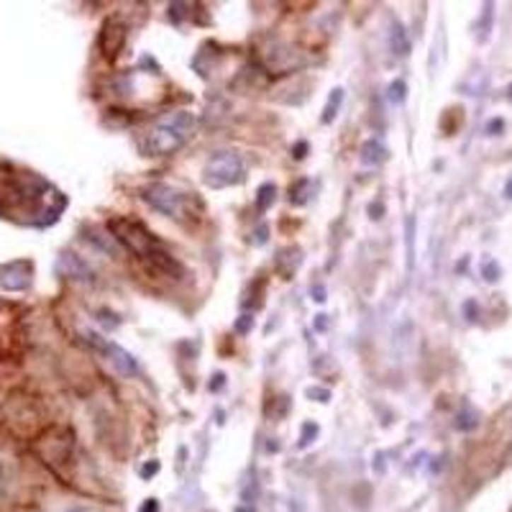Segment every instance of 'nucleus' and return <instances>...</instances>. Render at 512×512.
Masks as SVG:
<instances>
[{
	"mask_svg": "<svg viewBox=\"0 0 512 512\" xmlns=\"http://www.w3.org/2000/svg\"><path fill=\"white\" fill-rule=\"evenodd\" d=\"M510 90H512V88H510ZM510 95H512V93H510Z\"/></svg>",
	"mask_w": 512,
	"mask_h": 512,
	"instance_id": "72a5a7b5",
	"label": "nucleus"
},
{
	"mask_svg": "<svg viewBox=\"0 0 512 512\" xmlns=\"http://www.w3.org/2000/svg\"><path fill=\"white\" fill-rule=\"evenodd\" d=\"M69 512H88V510H82V507H77V510H69Z\"/></svg>",
	"mask_w": 512,
	"mask_h": 512,
	"instance_id": "473e14b6",
	"label": "nucleus"
},
{
	"mask_svg": "<svg viewBox=\"0 0 512 512\" xmlns=\"http://www.w3.org/2000/svg\"><path fill=\"white\" fill-rule=\"evenodd\" d=\"M369 213H371V216H374V213H382V202H377V205H371Z\"/></svg>",
	"mask_w": 512,
	"mask_h": 512,
	"instance_id": "c756f323",
	"label": "nucleus"
},
{
	"mask_svg": "<svg viewBox=\"0 0 512 512\" xmlns=\"http://www.w3.org/2000/svg\"><path fill=\"white\" fill-rule=\"evenodd\" d=\"M318 436V425L315 423H308V425H303V438H300V446H310V441Z\"/></svg>",
	"mask_w": 512,
	"mask_h": 512,
	"instance_id": "6ab92c4d",
	"label": "nucleus"
},
{
	"mask_svg": "<svg viewBox=\"0 0 512 512\" xmlns=\"http://www.w3.org/2000/svg\"><path fill=\"white\" fill-rule=\"evenodd\" d=\"M482 277H484L487 282H497L499 279V264L494 259H484L482 264Z\"/></svg>",
	"mask_w": 512,
	"mask_h": 512,
	"instance_id": "dca6fc26",
	"label": "nucleus"
},
{
	"mask_svg": "<svg viewBox=\"0 0 512 512\" xmlns=\"http://www.w3.org/2000/svg\"><path fill=\"white\" fill-rule=\"evenodd\" d=\"M313 295H315V303H325V287L315 284V287H313Z\"/></svg>",
	"mask_w": 512,
	"mask_h": 512,
	"instance_id": "4be33fe9",
	"label": "nucleus"
},
{
	"mask_svg": "<svg viewBox=\"0 0 512 512\" xmlns=\"http://www.w3.org/2000/svg\"><path fill=\"white\" fill-rule=\"evenodd\" d=\"M274 200H277V187H274V185L267 182V185H262V187L256 190V208L262 210V213H264V210H269Z\"/></svg>",
	"mask_w": 512,
	"mask_h": 512,
	"instance_id": "4468645a",
	"label": "nucleus"
},
{
	"mask_svg": "<svg viewBox=\"0 0 512 512\" xmlns=\"http://www.w3.org/2000/svg\"><path fill=\"white\" fill-rule=\"evenodd\" d=\"M243 175H246V167H243L241 156L233 154V151H218L202 169V182L213 190H221L238 185Z\"/></svg>",
	"mask_w": 512,
	"mask_h": 512,
	"instance_id": "20e7f679",
	"label": "nucleus"
},
{
	"mask_svg": "<svg viewBox=\"0 0 512 512\" xmlns=\"http://www.w3.org/2000/svg\"><path fill=\"white\" fill-rule=\"evenodd\" d=\"M141 197L154 210H159V213H164V216H169V218H175V221H185L187 216H192V213H190L192 195L172 187V185L151 182L141 190Z\"/></svg>",
	"mask_w": 512,
	"mask_h": 512,
	"instance_id": "f03ea898",
	"label": "nucleus"
},
{
	"mask_svg": "<svg viewBox=\"0 0 512 512\" xmlns=\"http://www.w3.org/2000/svg\"><path fill=\"white\" fill-rule=\"evenodd\" d=\"M341 103H344V90L336 88V90H333V95L328 98V103H325V108H323V123H330L333 118H336L338 108H341Z\"/></svg>",
	"mask_w": 512,
	"mask_h": 512,
	"instance_id": "2eb2a0df",
	"label": "nucleus"
},
{
	"mask_svg": "<svg viewBox=\"0 0 512 512\" xmlns=\"http://www.w3.org/2000/svg\"><path fill=\"white\" fill-rule=\"evenodd\" d=\"M223 387V374H216V382H213V390H221Z\"/></svg>",
	"mask_w": 512,
	"mask_h": 512,
	"instance_id": "bb28decb",
	"label": "nucleus"
},
{
	"mask_svg": "<svg viewBox=\"0 0 512 512\" xmlns=\"http://www.w3.org/2000/svg\"><path fill=\"white\" fill-rule=\"evenodd\" d=\"M123 41H126V23L118 18H108L103 23V31H100V49L103 54L113 59L118 52L123 49Z\"/></svg>",
	"mask_w": 512,
	"mask_h": 512,
	"instance_id": "423d86ee",
	"label": "nucleus"
},
{
	"mask_svg": "<svg viewBox=\"0 0 512 512\" xmlns=\"http://www.w3.org/2000/svg\"><path fill=\"white\" fill-rule=\"evenodd\" d=\"M487 128H489V134H497V131H502V121H492Z\"/></svg>",
	"mask_w": 512,
	"mask_h": 512,
	"instance_id": "a878e982",
	"label": "nucleus"
},
{
	"mask_svg": "<svg viewBox=\"0 0 512 512\" xmlns=\"http://www.w3.org/2000/svg\"><path fill=\"white\" fill-rule=\"evenodd\" d=\"M305 151H308V144H305V141H300V144H297V146H295V159H303V156H305Z\"/></svg>",
	"mask_w": 512,
	"mask_h": 512,
	"instance_id": "5701e85b",
	"label": "nucleus"
},
{
	"mask_svg": "<svg viewBox=\"0 0 512 512\" xmlns=\"http://www.w3.org/2000/svg\"><path fill=\"white\" fill-rule=\"evenodd\" d=\"M390 49L397 57H407L410 54V39H407V31L402 28L400 21H395L390 28Z\"/></svg>",
	"mask_w": 512,
	"mask_h": 512,
	"instance_id": "9d476101",
	"label": "nucleus"
},
{
	"mask_svg": "<svg viewBox=\"0 0 512 512\" xmlns=\"http://www.w3.org/2000/svg\"><path fill=\"white\" fill-rule=\"evenodd\" d=\"M57 272H59L62 277H69V279H90V277H93L88 264L82 262L77 254H72V251L59 254V259H57Z\"/></svg>",
	"mask_w": 512,
	"mask_h": 512,
	"instance_id": "6e6552de",
	"label": "nucleus"
},
{
	"mask_svg": "<svg viewBox=\"0 0 512 512\" xmlns=\"http://www.w3.org/2000/svg\"><path fill=\"white\" fill-rule=\"evenodd\" d=\"M103 354L108 356L110 366H113L118 374H123V377H136V374H139V364H136V359L131 356L126 349H121L118 344H108L105 349H103Z\"/></svg>",
	"mask_w": 512,
	"mask_h": 512,
	"instance_id": "0eeeda50",
	"label": "nucleus"
},
{
	"mask_svg": "<svg viewBox=\"0 0 512 512\" xmlns=\"http://www.w3.org/2000/svg\"><path fill=\"white\" fill-rule=\"evenodd\" d=\"M88 238H90V241H93L100 251H105V254H110V256H121V254H123V246L118 243V238H115L113 233H108V231L88 228Z\"/></svg>",
	"mask_w": 512,
	"mask_h": 512,
	"instance_id": "1a4fd4ad",
	"label": "nucleus"
},
{
	"mask_svg": "<svg viewBox=\"0 0 512 512\" xmlns=\"http://www.w3.org/2000/svg\"><path fill=\"white\" fill-rule=\"evenodd\" d=\"M233 328H236V333L246 336V333H251V328H254V318H251V315H241L236 320V325H233Z\"/></svg>",
	"mask_w": 512,
	"mask_h": 512,
	"instance_id": "a211bd4d",
	"label": "nucleus"
},
{
	"mask_svg": "<svg viewBox=\"0 0 512 512\" xmlns=\"http://www.w3.org/2000/svg\"><path fill=\"white\" fill-rule=\"evenodd\" d=\"M505 195L512 200V177H510V180H507V185H505Z\"/></svg>",
	"mask_w": 512,
	"mask_h": 512,
	"instance_id": "cd10ccee",
	"label": "nucleus"
},
{
	"mask_svg": "<svg viewBox=\"0 0 512 512\" xmlns=\"http://www.w3.org/2000/svg\"><path fill=\"white\" fill-rule=\"evenodd\" d=\"M405 243H407V272H412L415 267V218L405 221Z\"/></svg>",
	"mask_w": 512,
	"mask_h": 512,
	"instance_id": "f8f14e48",
	"label": "nucleus"
},
{
	"mask_svg": "<svg viewBox=\"0 0 512 512\" xmlns=\"http://www.w3.org/2000/svg\"><path fill=\"white\" fill-rule=\"evenodd\" d=\"M108 228H110V233L118 238V243H121L123 249L134 251V254L141 256V259H149L154 251L164 249L162 241H159L151 231L144 228L141 223H136V221H128V218H113Z\"/></svg>",
	"mask_w": 512,
	"mask_h": 512,
	"instance_id": "7ed1b4c3",
	"label": "nucleus"
},
{
	"mask_svg": "<svg viewBox=\"0 0 512 512\" xmlns=\"http://www.w3.org/2000/svg\"><path fill=\"white\" fill-rule=\"evenodd\" d=\"M318 328H325V315H318Z\"/></svg>",
	"mask_w": 512,
	"mask_h": 512,
	"instance_id": "7c9ffc66",
	"label": "nucleus"
},
{
	"mask_svg": "<svg viewBox=\"0 0 512 512\" xmlns=\"http://www.w3.org/2000/svg\"><path fill=\"white\" fill-rule=\"evenodd\" d=\"M405 93H407V85H405L402 80L392 82V85H390V100L402 103V100H405Z\"/></svg>",
	"mask_w": 512,
	"mask_h": 512,
	"instance_id": "f3484780",
	"label": "nucleus"
},
{
	"mask_svg": "<svg viewBox=\"0 0 512 512\" xmlns=\"http://www.w3.org/2000/svg\"><path fill=\"white\" fill-rule=\"evenodd\" d=\"M267 241V226H262V228L256 231V243H264Z\"/></svg>",
	"mask_w": 512,
	"mask_h": 512,
	"instance_id": "393cba45",
	"label": "nucleus"
},
{
	"mask_svg": "<svg viewBox=\"0 0 512 512\" xmlns=\"http://www.w3.org/2000/svg\"><path fill=\"white\" fill-rule=\"evenodd\" d=\"M308 397H315L318 402H328L330 392L328 390H320V387H310V390H308Z\"/></svg>",
	"mask_w": 512,
	"mask_h": 512,
	"instance_id": "aec40b11",
	"label": "nucleus"
},
{
	"mask_svg": "<svg viewBox=\"0 0 512 512\" xmlns=\"http://www.w3.org/2000/svg\"><path fill=\"white\" fill-rule=\"evenodd\" d=\"M156 472H159V464H156V461H151V464H144V466H141V477H154Z\"/></svg>",
	"mask_w": 512,
	"mask_h": 512,
	"instance_id": "412c9836",
	"label": "nucleus"
},
{
	"mask_svg": "<svg viewBox=\"0 0 512 512\" xmlns=\"http://www.w3.org/2000/svg\"><path fill=\"white\" fill-rule=\"evenodd\" d=\"M466 313H469V320H474V303H466Z\"/></svg>",
	"mask_w": 512,
	"mask_h": 512,
	"instance_id": "c85d7f7f",
	"label": "nucleus"
},
{
	"mask_svg": "<svg viewBox=\"0 0 512 512\" xmlns=\"http://www.w3.org/2000/svg\"><path fill=\"white\" fill-rule=\"evenodd\" d=\"M31 284V267L26 262H11L0 267V287L8 292L26 290Z\"/></svg>",
	"mask_w": 512,
	"mask_h": 512,
	"instance_id": "39448f33",
	"label": "nucleus"
},
{
	"mask_svg": "<svg viewBox=\"0 0 512 512\" xmlns=\"http://www.w3.org/2000/svg\"><path fill=\"white\" fill-rule=\"evenodd\" d=\"M159 510V505H156V499H149L146 505L141 507V512H156Z\"/></svg>",
	"mask_w": 512,
	"mask_h": 512,
	"instance_id": "b1692460",
	"label": "nucleus"
},
{
	"mask_svg": "<svg viewBox=\"0 0 512 512\" xmlns=\"http://www.w3.org/2000/svg\"><path fill=\"white\" fill-rule=\"evenodd\" d=\"M387 159V149L377 141V139H369V141L361 146V162L364 164H382Z\"/></svg>",
	"mask_w": 512,
	"mask_h": 512,
	"instance_id": "9b49d317",
	"label": "nucleus"
},
{
	"mask_svg": "<svg viewBox=\"0 0 512 512\" xmlns=\"http://www.w3.org/2000/svg\"><path fill=\"white\" fill-rule=\"evenodd\" d=\"M310 187H313L310 180H297V182L290 187L292 205H305V202H308V195H310Z\"/></svg>",
	"mask_w": 512,
	"mask_h": 512,
	"instance_id": "ddd939ff",
	"label": "nucleus"
},
{
	"mask_svg": "<svg viewBox=\"0 0 512 512\" xmlns=\"http://www.w3.org/2000/svg\"><path fill=\"white\" fill-rule=\"evenodd\" d=\"M195 126L197 115L190 110H175V113L164 115L144 136V151L151 156L172 154L190 141V136L195 134Z\"/></svg>",
	"mask_w": 512,
	"mask_h": 512,
	"instance_id": "f257e3e1",
	"label": "nucleus"
},
{
	"mask_svg": "<svg viewBox=\"0 0 512 512\" xmlns=\"http://www.w3.org/2000/svg\"><path fill=\"white\" fill-rule=\"evenodd\" d=\"M236 512H254V510H246V507H238Z\"/></svg>",
	"mask_w": 512,
	"mask_h": 512,
	"instance_id": "2f4dec72",
	"label": "nucleus"
}]
</instances>
